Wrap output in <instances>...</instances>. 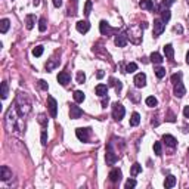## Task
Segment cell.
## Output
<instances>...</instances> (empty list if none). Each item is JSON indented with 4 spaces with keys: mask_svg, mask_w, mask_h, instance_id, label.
Listing matches in <instances>:
<instances>
[{
    "mask_svg": "<svg viewBox=\"0 0 189 189\" xmlns=\"http://www.w3.org/2000/svg\"><path fill=\"white\" fill-rule=\"evenodd\" d=\"M16 109H18L19 117H25L31 111V102L25 95H19L16 97Z\"/></svg>",
    "mask_w": 189,
    "mask_h": 189,
    "instance_id": "cell-1",
    "label": "cell"
},
{
    "mask_svg": "<svg viewBox=\"0 0 189 189\" xmlns=\"http://www.w3.org/2000/svg\"><path fill=\"white\" fill-rule=\"evenodd\" d=\"M124 114H126L124 107H123L120 102H115V103L112 105V117H114V120H115V121H121L123 118H124Z\"/></svg>",
    "mask_w": 189,
    "mask_h": 189,
    "instance_id": "cell-2",
    "label": "cell"
},
{
    "mask_svg": "<svg viewBox=\"0 0 189 189\" xmlns=\"http://www.w3.org/2000/svg\"><path fill=\"white\" fill-rule=\"evenodd\" d=\"M105 160H107V164H115L118 161V154L115 151L112 149V143H108V148H107V155H105Z\"/></svg>",
    "mask_w": 189,
    "mask_h": 189,
    "instance_id": "cell-3",
    "label": "cell"
},
{
    "mask_svg": "<svg viewBox=\"0 0 189 189\" xmlns=\"http://www.w3.org/2000/svg\"><path fill=\"white\" fill-rule=\"evenodd\" d=\"M165 30V22L163 19H155L154 21V37H160L163 31Z\"/></svg>",
    "mask_w": 189,
    "mask_h": 189,
    "instance_id": "cell-4",
    "label": "cell"
},
{
    "mask_svg": "<svg viewBox=\"0 0 189 189\" xmlns=\"http://www.w3.org/2000/svg\"><path fill=\"white\" fill-rule=\"evenodd\" d=\"M75 135H77L78 141L87 142L89 141V136H90V129H83V127H78L77 130H75Z\"/></svg>",
    "mask_w": 189,
    "mask_h": 189,
    "instance_id": "cell-5",
    "label": "cell"
},
{
    "mask_svg": "<svg viewBox=\"0 0 189 189\" xmlns=\"http://www.w3.org/2000/svg\"><path fill=\"white\" fill-rule=\"evenodd\" d=\"M99 30H101L102 36H107V37H109V36L114 33V28L108 24L107 21H101V24H99Z\"/></svg>",
    "mask_w": 189,
    "mask_h": 189,
    "instance_id": "cell-6",
    "label": "cell"
},
{
    "mask_svg": "<svg viewBox=\"0 0 189 189\" xmlns=\"http://www.w3.org/2000/svg\"><path fill=\"white\" fill-rule=\"evenodd\" d=\"M47 107H49V112H50V115L56 117V114H58V103H56V101H55V97L49 96L47 97Z\"/></svg>",
    "mask_w": 189,
    "mask_h": 189,
    "instance_id": "cell-7",
    "label": "cell"
},
{
    "mask_svg": "<svg viewBox=\"0 0 189 189\" xmlns=\"http://www.w3.org/2000/svg\"><path fill=\"white\" fill-rule=\"evenodd\" d=\"M127 42H129V37H127L126 33H121V34H118V36H115V40H114L115 46H118V47H124L127 44Z\"/></svg>",
    "mask_w": 189,
    "mask_h": 189,
    "instance_id": "cell-8",
    "label": "cell"
},
{
    "mask_svg": "<svg viewBox=\"0 0 189 189\" xmlns=\"http://www.w3.org/2000/svg\"><path fill=\"white\" fill-rule=\"evenodd\" d=\"M81 115H83V109L80 107H77V105H71V107H69V117H71L73 120H77V118H80Z\"/></svg>",
    "mask_w": 189,
    "mask_h": 189,
    "instance_id": "cell-9",
    "label": "cell"
},
{
    "mask_svg": "<svg viewBox=\"0 0 189 189\" xmlns=\"http://www.w3.org/2000/svg\"><path fill=\"white\" fill-rule=\"evenodd\" d=\"M135 86L136 87H145V84H146V75L143 73H139V74H136V77H135Z\"/></svg>",
    "mask_w": 189,
    "mask_h": 189,
    "instance_id": "cell-10",
    "label": "cell"
},
{
    "mask_svg": "<svg viewBox=\"0 0 189 189\" xmlns=\"http://www.w3.org/2000/svg\"><path fill=\"white\" fill-rule=\"evenodd\" d=\"M123 175H121V170L120 169H114L111 170V173H109V180H111L112 183H118L120 180H121Z\"/></svg>",
    "mask_w": 189,
    "mask_h": 189,
    "instance_id": "cell-11",
    "label": "cell"
},
{
    "mask_svg": "<svg viewBox=\"0 0 189 189\" xmlns=\"http://www.w3.org/2000/svg\"><path fill=\"white\" fill-rule=\"evenodd\" d=\"M173 93H175V96H176V97H182V96H185V93H186V89H185L183 83H182V81L176 83Z\"/></svg>",
    "mask_w": 189,
    "mask_h": 189,
    "instance_id": "cell-12",
    "label": "cell"
},
{
    "mask_svg": "<svg viewBox=\"0 0 189 189\" xmlns=\"http://www.w3.org/2000/svg\"><path fill=\"white\" fill-rule=\"evenodd\" d=\"M75 28H77L78 33L86 34L89 30H90V24H89L87 21H78L77 24H75Z\"/></svg>",
    "mask_w": 189,
    "mask_h": 189,
    "instance_id": "cell-13",
    "label": "cell"
},
{
    "mask_svg": "<svg viewBox=\"0 0 189 189\" xmlns=\"http://www.w3.org/2000/svg\"><path fill=\"white\" fill-rule=\"evenodd\" d=\"M10 177H12V171H10V169L8 167V165H2L0 167V179L2 180H9Z\"/></svg>",
    "mask_w": 189,
    "mask_h": 189,
    "instance_id": "cell-14",
    "label": "cell"
},
{
    "mask_svg": "<svg viewBox=\"0 0 189 189\" xmlns=\"http://www.w3.org/2000/svg\"><path fill=\"white\" fill-rule=\"evenodd\" d=\"M58 81L62 84V86H67L68 83L71 81V75L67 73V71H61L58 74Z\"/></svg>",
    "mask_w": 189,
    "mask_h": 189,
    "instance_id": "cell-15",
    "label": "cell"
},
{
    "mask_svg": "<svg viewBox=\"0 0 189 189\" xmlns=\"http://www.w3.org/2000/svg\"><path fill=\"white\" fill-rule=\"evenodd\" d=\"M163 142H164L167 146H170V148H176V145H177L176 137L175 136H171V135H164L163 136Z\"/></svg>",
    "mask_w": 189,
    "mask_h": 189,
    "instance_id": "cell-16",
    "label": "cell"
},
{
    "mask_svg": "<svg viewBox=\"0 0 189 189\" xmlns=\"http://www.w3.org/2000/svg\"><path fill=\"white\" fill-rule=\"evenodd\" d=\"M77 5H78L77 0H69V8H68V15L69 16L77 15Z\"/></svg>",
    "mask_w": 189,
    "mask_h": 189,
    "instance_id": "cell-17",
    "label": "cell"
},
{
    "mask_svg": "<svg viewBox=\"0 0 189 189\" xmlns=\"http://www.w3.org/2000/svg\"><path fill=\"white\" fill-rule=\"evenodd\" d=\"M96 95L97 96H107L108 95V86H105V84H97L96 86Z\"/></svg>",
    "mask_w": 189,
    "mask_h": 189,
    "instance_id": "cell-18",
    "label": "cell"
},
{
    "mask_svg": "<svg viewBox=\"0 0 189 189\" xmlns=\"http://www.w3.org/2000/svg\"><path fill=\"white\" fill-rule=\"evenodd\" d=\"M149 59H151V62L157 64V65H160V64L164 61V59H163V56H161L158 52H152V53H151V56H149Z\"/></svg>",
    "mask_w": 189,
    "mask_h": 189,
    "instance_id": "cell-19",
    "label": "cell"
},
{
    "mask_svg": "<svg viewBox=\"0 0 189 189\" xmlns=\"http://www.w3.org/2000/svg\"><path fill=\"white\" fill-rule=\"evenodd\" d=\"M164 55H165V58L173 59V56H175V49H173L171 44H165L164 46Z\"/></svg>",
    "mask_w": 189,
    "mask_h": 189,
    "instance_id": "cell-20",
    "label": "cell"
},
{
    "mask_svg": "<svg viewBox=\"0 0 189 189\" xmlns=\"http://www.w3.org/2000/svg\"><path fill=\"white\" fill-rule=\"evenodd\" d=\"M139 6H141L142 9H146V10L154 9V3H152V0H141V2H139Z\"/></svg>",
    "mask_w": 189,
    "mask_h": 189,
    "instance_id": "cell-21",
    "label": "cell"
},
{
    "mask_svg": "<svg viewBox=\"0 0 189 189\" xmlns=\"http://www.w3.org/2000/svg\"><path fill=\"white\" fill-rule=\"evenodd\" d=\"M9 25H10V21L8 18H3V19L0 21V33L5 34L8 30H9Z\"/></svg>",
    "mask_w": 189,
    "mask_h": 189,
    "instance_id": "cell-22",
    "label": "cell"
},
{
    "mask_svg": "<svg viewBox=\"0 0 189 189\" xmlns=\"http://www.w3.org/2000/svg\"><path fill=\"white\" fill-rule=\"evenodd\" d=\"M176 185V177L173 175H170V176H167V177H165V182H164V186L167 189H170V188H173V186H175Z\"/></svg>",
    "mask_w": 189,
    "mask_h": 189,
    "instance_id": "cell-23",
    "label": "cell"
},
{
    "mask_svg": "<svg viewBox=\"0 0 189 189\" xmlns=\"http://www.w3.org/2000/svg\"><path fill=\"white\" fill-rule=\"evenodd\" d=\"M139 123H141V115H139L137 112H133V114H131V118H130V126L136 127V126H139Z\"/></svg>",
    "mask_w": 189,
    "mask_h": 189,
    "instance_id": "cell-24",
    "label": "cell"
},
{
    "mask_svg": "<svg viewBox=\"0 0 189 189\" xmlns=\"http://www.w3.org/2000/svg\"><path fill=\"white\" fill-rule=\"evenodd\" d=\"M141 171H142V165L139 164V163H135V164L131 165V170H130V175L131 176H137Z\"/></svg>",
    "mask_w": 189,
    "mask_h": 189,
    "instance_id": "cell-25",
    "label": "cell"
},
{
    "mask_svg": "<svg viewBox=\"0 0 189 189\" xmlns=\"http://www.w3.org/2000/svg\"><path fill=\"white\" fill-rule=\"evenodd\" d=\"M0 95H2V99H6L8 95H9V87H8V83H6V81L2 83V90H0Z\"/></svg>",
    "mask_w": 189,
    "mask_h": 189,
    "instance_id": "cell-26",
    "label": "cell"
},
{
    "mask_svg": "<svg viewBox=\"0 0 189 189\" xmlns=\"http://www.w3.org/2000/svg\"><path fill=\"white\" fill-rule=\"evenodd\" d=\"M73 96H74V101L77 102V103H81V102L84 101V93H83L81 90H75Z\"/></svg>",
    "mask_w": 189,
    "mask_h": 189,
    "instance_id": "cell-27",
    "label": "cell"
},
{
    "mask_svg": "<svg viewBox=\"0 0 189 189\" xmlns=\"http://www.w3.org/2000/svg\"><path fill=\"white\" fill-rule=\"evenodd\" d=\"M25 24H27V30H33L34 24H36V16H34V15H28Z\"/></svg>",
    "mask_w": 189,
    "mask_h": 189,
    "instance_id": "cell-28",
    "label": "cell"
},
{
    "mask_svg": "<svg viewBox=\"0 0 189 189\" xmlns=\"http://www.w3.org/2000/svg\"><path fill=\"white\" fill-rule=\"evenodd\" d=\"M170 18H171V12H170L169 9H164V10H161V19L164 21L165 24L170 21Z\"/></svg>",
    "mask_w": 189,
    "mask_h": 189,
    "instance_id": "cell-29",
    "label": "cell"
},
{
    "mask_svg": "<svg viewBox=\"0 0 189 189\" xmlns=\"http://www.w3.org/2000/svg\"><path fill=\"white\" fill-rule=\"evenodd\" d=\"M145 102H146V105H148V107H151V108H154V107H157V105H158V101H157V97H154V96H148Z\"/></svg>",
    "mask_w": 189,
    "mask_h": 189,
    "instance_id": "cell-30",
    "label": "cell"
},
{
    "mask_svg": "<svg viewBox=\"0 0 189 189\" xmlns=\"http://www.w3.org/2000/svg\"><path fill=\"white\" fill-rule=\"evenodd\" d=\"M46 28H47V21H46V18H40L39 19V30L42 33H44Z\"/></svg>",
    "mask_w": 189,
    "mask_h": 189,
    "instance_id": "cell-31",
    "label": "cell"
},
{
    "mask_svg": "<svg viewBox=\"0 0 189 189\" xmlns=\"http://www.w3.org/2000/svg\"><path fill=\"white\" fill-rule=\"evenodd\" d=\"M92 6H93L92 0H87L86 5H84V16H89V15H90V12H92Z\"/></svg>",
    "mask_w": 189,
    "mask_h": 189,
    "instance_id": "cell-32",
    "label": "cell"
},
{
    "mask_svg": "<svg viewBox=\"0 0 189 189\" xmlns=\"http://www.w3.org/2000/svg\"><path fill=\"white\" fill-rule=\"evenodd\" d=\"M43 52H44L43 46H36V47L33 49V55H34V56H37V58H39V56H42V55H43Z\"/></svg>",
    "mask_w": 189,
    "mask_h": 189,
    "instance_id": "cell-33",
    "label": "cell"
},
{
    "mask_svg": "<svg viewBox=\"0 0 189 189\" xmlns=\"http://www.w3.org/2000/svg\"><path fill=\"white\" fill-rule=\"evenodd\" d=\"M154 71H155V75H157L158 78H163V77L165 75V69H164L163 67H157Z\"/></svg>",
    "mask_w": 189,
    "mask_h": 189,
    "instance_id": "cell-34",
    "label": "cell"
},
{
    "mask_svg": "<svg viewBox=\"0 0 189 189\" xmlns=\"http://www.w3.org/2000/svg\"><path fill=\"white\" fill-rule=\"evenodd\" d=\"M179 81H182V73H175L173 75H171V83L173 84H176V83H179Z\"/></svg>",
    "mask_w": 189,
    "mask_h": 189,
    "instance_id": "cell-35",
    "label": "cell"
},
{
    "mask_svg": "<svg viewBox=\"0 0 189 189\" xmlns=\"http://www.w3.org/2000/svg\"><path fill=\"white\" fill-rule=\"evenodd\" d=\"M136 69H137V65H136L135 62H130V64H129V65L126 67V71H124V73H129V74H130V73H135Z\"/></svg>",
    "mask_w": 189,
    "mask_h": 189,
    "instance_id": "cell-36",
    "label": "cell"
},
{
    "mask_svg": "<svg viewBox=\"0 0 189 189\" xmlns=\"http://www.w3.org/2000/svg\"><path fill=\"white\" fill-rule=\"evenodd\" d=\"M154 151H155L157 155H161V154H163V145H161V142H155V143H154Z\"/></svg>",
    "mask_w": 189,
    "mask_h": 189,
    "instance_id": "cell-37",
    "label": "cell"
},
{
    "mask_svg": "<svg viewBox=\"0 0 189 189\" xmlns=\"http://www.w3.org/2000/svg\"><path fill=\"white\" fill-rule=\"evenodd\" d=\"M84 81H86V75H84V73H83V71H78L77 73V83L83 84Z\"/></svg>",
    "mask_w": 189,
    "mask_h": 189,
    "instance_id": "cell-38",
    "label": "cell"
},
{
    "mask_svg": "<svg viewBox=\"0 0 189 189\" xmlns=\"http://www.w3.org/2000/svg\"><path fill=\"white\" fill-rule=\"evenodd\" d=\"M58 64H59L58 61H53V59H52V61H50L49 64H46V69H47V71H52V69H53V68L56 67Z\"/></svg>",
    "mask_w": 189,
    "mask_h": 189,
    "instance_id": "cell-39",
    "label": "cell"
},
{
    "mask_svg": "<svg viewBox=\"0 0 189 189\" xmlns=\"http://www.w3.org/2000/svg\"><path fill=\"white\" fill-rule=\"evenodd\" d=\"M42 145H43V146L47 145V131H46V130L42 131Z\"/></svg>",
    "mask_w": 189,
    "mask_h": 189,
    "instance_id": "cell-40",
    "label": "cell"
},
{
    "mask_svg": "<svg viewBox=\"0 0 189 189\" xmlns=\"http://www.w3.org/2000/svg\"><path fill=\"white\" fill-rule=\"evenodd\" d=\"M136 186V180L135 179H129L126 182V189H130V188H135Z\"/></svg>",
    "mask_w": 189,
    "mask_h": 189,
    "instance_id": "cell-41",
    "label": "cell"
},
{
    "mask_svg": "<svg viewBox=\"0 0 189 189\" xmlns=\"http://www.w3.org/2000/svg\"><path fill=\"white\" fill-rule=\"evenodd\" d=\"M39 121L42 123V126H43V127L47 126V121H46V115H44V114H40V115H39Z\"/></svg>",
    "mask_w": 189,
    "mask_h": 189,
    "instance_id": "cell-42",
    "label": "cell"
},
{
    "mask_svg": "<svg viewBox=\"0 0 189 189\" xmlns=\"http://www.w3.org/2000/svg\"><path fill=\"white\" fill-rule=\"evenodd\" d=\"M39 86H40V89H43V90H47L49 89V84L44 80H39Z\"/></svg>",
    "mask_w": 189,
    "mask_h": 189,
    "instance_id": "cell-43",
    "label": "cell"
},
{
    "mask_svg": "<svg viewBox=\"0 0 189 189\" xmlns=\"http://www.w3.org/2000/svg\"><path fill=\"white\" fill-rule=\"evenodd\" d=\"M173 3H175V0H163V6H165V9H167V8H170Z\"/></svg>",
    "mask_w": 189,
    "mask_h": 189,
    "instance_id": "cell-44",
    "label": "cell"
},
{
    "mask_svg": "<svg viewBox=\"0 0 189 189\" xmlns=\"http://www.w3.org/2000/svg\"><path fill=\"white\" fill-rule=\"evenodd\" d=\"M114 87H115V90H117V92H121V89H123V84H121V81H118V80H117V81H115V84H114Z\"/></svg>",
    "mask_w": 189,
    "mask_h": 189,
    "instance_id": "cell-45",
    "label": "cell"
},
{
    "mask_svg": "<svg viewBox=\"0 0 189 189\" xmlns=\"http://www.w3.org/2000/svg\"><path fill=\"white\" fill-rule=\"evenodd\" d=\"M108 102H109L108 96H103V99H102V108H107L108 107Z\"/></svg>",
    "mask_w": 189,
    "mask_h": 189,
    "instance_id": "cell-46",
    "label": "cell"
},
{
    "mask_svg": "<svg viewBox=\"0 0 189 189\" xmlns=\"http://www.w3.org/2000/svg\"><path fill=\"white\" fill-rule=\"evenodd\" d=\"M53 6L55 8H61L62 6V0H53Z\"/></svg>",
    "mask_w": 189,
    "mask_h": 189,
    "instance_id": "cell-47",
    "label": "cell"
},
{
    "mask_svg": "<svg viewBox=\"0 0 189 189\" xmlns=\"http://www.w3.org/2000/svg\"><path fill=\"white\" fill-rule=\"evenodd\" d=\"M183 115H185V118H189V107L183 108Z\"/></svg>",
    "mask_w": 189,
    "mask_h": 189,
    "instance_id": "cell-48",
    "label": "cell"
},
{
    "mask_svg": "<svg viewBox=\"0 0 189 189\" xmlns=\"http://www.w3.org/2000/svg\"><path fill=\"white\" fill-rule=\"evenodd\" d=\"M167 120H169V121H176V118H175V115H173V114H171V112H169V118H167Z\"/></svg>",
    "mask_w": 189,
    "mask_h": 189,
    "instance_id": "cell-49",
    "label": "cell"
},
{
    "mask_svg": "<svg viewBox=\"0 0 189 189\" xmlns=\"http://www.w3.org/2000/svg\"><path fill=\"white\" fill-rule=\"evenodd\" d=\"M175 31H177V33H182V31H183V28H182V27H180V25H176L175 27Z\"/></svg>",
    "mask_w": 189,
    "mask_h": 189,
    "instance_id": "cell-50",
    "label": "cell"
},
{
    "mask_svg": "<svg viewBox=\"0 0 189 189\" xmlns=\"http://www.w3.org/2000/svg\"><path fill=\"white\" fill-rule=\"evenodd\" d=\"M103 75H105V73H103V71H97V74H96V77H97V78H102Z\"/></svg>",
    "mask_w": 189,
    "mask_h": 189,
    "instance_id": "cell-51",
    "label": "cell"
},
{
    "mask_svg": "<svg viewBox=\"0 0 189 189\" xmlns=\"http://www.w3.org/2000/svg\"><path fill=\"white\" fill-rule=\"evenodd\" d=\"M33 5L34 6H39L40 5V0H33Z\"/></svg>",
    "mask_w": 189,
    "mask_h": 189,
    "instance_id": "cell-52",
    "label": "cell"
},
{
    "mask_svg": "<svg viewBox=\"0 0 189 189\" xmlns=\"http://www.w3.org/2000/svg\"><path fill=\"white\" fill-rule=\"evenodd\" d=\"M186 64H188V65H189V52H188V53H186Z\"/></svg>",
    "mask_w": 189,
    "mask_h": 189,
    "instance_id": "cell-53",
    "label": "cell"
},
{
    "mask_svg": "<svg viewBox=\"0 0 189 189\" xmlns=\"http://www.w3.org/2000/svg\"><path fill=\"white\" fill-rule=\"evenodd\" d=\"M188 154H189V149H188Z\"/></svg>",
    "mask_w": 189,
    "mask_h": 189,
    "instance_id": "cell-54",
    "label": "cell"
}]
</instances>
